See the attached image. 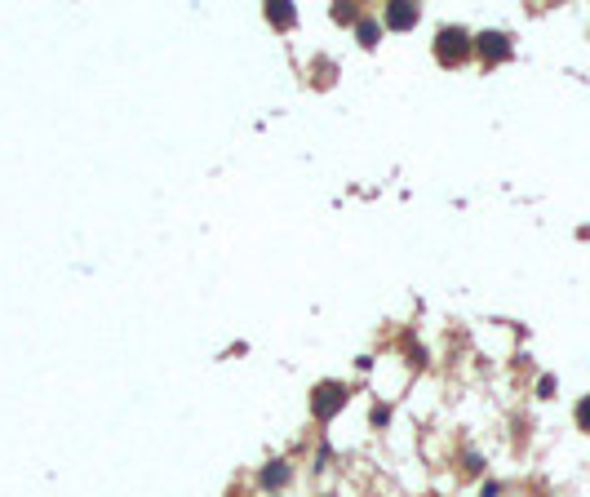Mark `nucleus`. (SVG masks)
<instances>
[{"label": "nucleus", "mask_w": 590, "mask_h": 497, "mask_svg": "<svg viewBox=\"0 0 590 497\" xmlns=\"http://www.w3.org/2000/svg\"><path fill=\"white\" fill-rule=\"evenodd\" d=\"M435 54H440V63H462L466 54H471V45H466V31H440V45H435Z\"/></svg>", "instance_id": "obj_1"}, {"label": "nucleus", "mask_w": 590, "mask_h": 497, "mask_svg": "<svg viewBox=\"0 0 590 497\" xmlns=\"http://www.w3.org/2000/svg\"><path fill=\"white\" fill-rule=\"evenodd\" d=\"M337 404H342V386H320V395H316V413H320V418H333Z\"/></svg>", "instance_id": "obj_2"}, {"label": "nucleus", "mask_w": 590, "mask_h": 497, "mask_svg": "<svg viewBox=\"0 0 590 497\" xmlns=\"http://www.w3.org/2000/svg\"><path fill=\"white\" fill-rule=\"evenodd\" d=\"M413 22H417V5H391L387 9V27L404 31V27H413Z\"/></svg>", "instance_id": "obj_3"}, {"label": "nucleus", "mask_w": 590, "mask_h": 497, "mask_svg": "<svg viewBox=\"0 0 590 497\" xmlns=\"http://www.w3.org/2000/svg\"><path fill=\"white\" fill-rule=\"evenodd\" d=\"M479 49H484V58H506V54H511V45H506L502 31H488V36H479Z\"/></svg>", "instance_id": "obj_4"}, {"label": "nucleus", "mask_w": 590, "mask_h": 497, "mask_svg": "<svg viewBox=\"0 0 590 497\" xmlns=\"http://www.w3.org/2000/svg\"><path fill=\"white\" fill-rule=\"evenodd\" d=\"M284 480H288V466L284 462H271L267 471H262V484H267V489H280Z\"/></svg>", "instance_id": "obj_5"}, {"label": "nucleus", "mask_w": 590, "mask_h": 497, "mask_svg": "<svg viewBox=\"0 0 590 497\" xmlns=\"http://www.w3.org/2000/svg\"><path fill=\"white\" fill-rule=\"evenodd\" d=\"M267 18H271V22H280V27H288V22H293V9H280V5H271V9H267Z\"/></svg>", "instance_id": "obj_6"}, {"label": "nucleus", "mask_w": 590, "mask_h": 497, "mask_svg": "<svg viewBox=\"0 0 590 497\" xmlns=\"http://www.w3.org/2000/svg\"><path fill=\"white\" fill-rule=\"evenodd\" d=\"M359 36H364V45H378V27H373V22H364V27H359Z\"/></svg>", "instance_id": "obj_7"}, {"label": "nucleus", "mask_w": 590, "mask_h": 497, "mask_svg": "<svg viewBox=\"0 0 590 497\" xmlns=\"http://www.w3.org/2000/svg\"><path fill=\"white\" fill-rule=\"evenodd\" d=\"M577 418H582V427H590V399H586L582 408H577Z\"/></svg>", "instance_id": "obj_8"}]
</instances>
